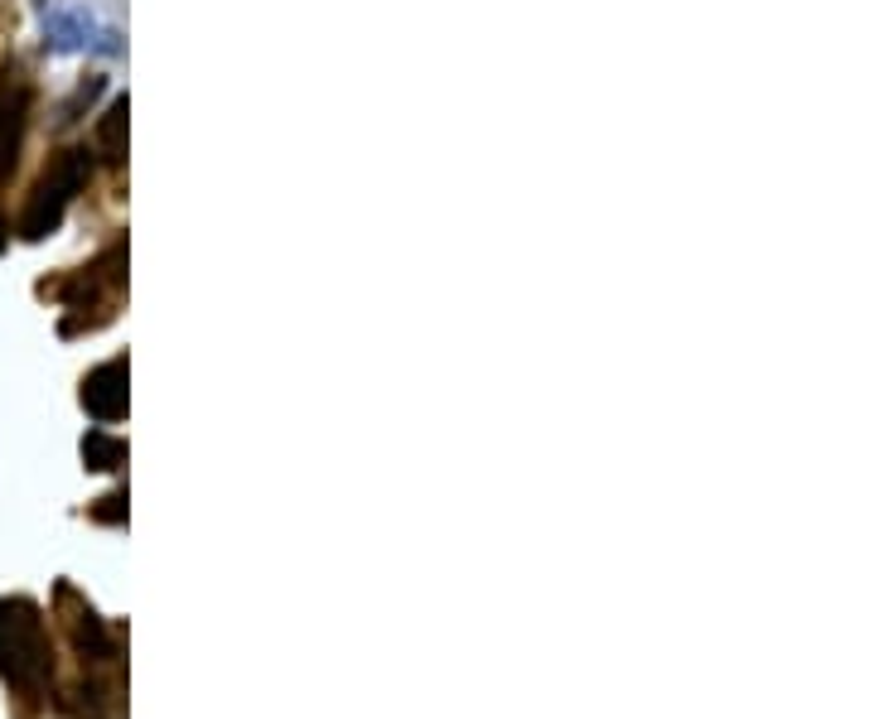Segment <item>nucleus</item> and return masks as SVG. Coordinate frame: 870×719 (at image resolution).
I'll use <instances>...</instances> for the list:
<instances>
[{"label":"nucleus","mask_w":870,"mask_h":719,"mask_svg":"<svg viewBox=\"0 0 870 719\" xmlns=\"http://www.w3.org/2000/svg\"><path fill=\"white\" fill-rule=\"evenodd\" d=\"M83 459H87V468H121L126 464V444L111 440V435H102V430H93L83 440Z\"/></svg>","instance_id":"obj_7"},{"label":"nucleus","mask_w":870,"mask_h":719,"mask_svg":"<svg viewBox=\"0 0 870 719\" xmlns=\"http://www.w3.org/2000/svg\"><path fill=\"white\" fill-rule=\"evenodd\" d=\"M93 522H126V498L121 492L102 498V508H93Z\"/></svg>","instance_id":"obj_9"},{"label":"nucleus","mask_w":870,"mask_h":719,"mask_svg":"<svg viewBox=\"0 0 870 719\" xmlns=\"http://www.w3.org/2000/svg\"><path fill=\"white\" fill-rule=\"evenodd\" d=\"M83 406L102 425L126 415V363H121V357H111V363H102L97 373L83 377Z\"/></svg>","instance_id":"obj_5"},{"label":"nucleus","mask_w":870,"mask_h":719,"mask_svg":"<svg viewBox=\"0 0 870 719\" xmlns=\"http://www.w3.org/2000/svg\"><path fill=\"white\" fill-rule=\"evenodd\" d=\"M83 179H87V155H83V150H63L59 160L44 170L39 184H35V198H29L25 218H20V237H25V242H39L44 232L59 228L63 208H69V198L77 194V188H83Z\"/></svg>","instance_id":"obj_2"},{"label":"nucleus","mask_w":870,"mask_h":719,"mask_svg":"<svg viewBox=\"0 0 870 719\" xmlns=\"http://www.w3.org/2000/svg\"><path fill=\"white\" fill-rule=\"evenodd\" d=\"M59 618H63V633H69L73 651L83 657V667H111V661H117V643H111L107 623L97 618L93 604L77 599L73 584H59Z\"/></svg>","instance_id":"obj_3"},{"label":"nucleus","mask_w":870,"mask_h":719,"mask_svg":"<svg viewBox=\"0 0 870 719\" xmlns=\"http://www.w3.org/2000/svg\"><path fill=\"white\" fill-rule=\"evenodd\" d=\"M0 681L25 700H39L53 681L49 627L35 599H0Z\"/></svg>","instance_id":"obj_1"},{"label":"nucleus","mask_w":870,"mask_h":719,"mask_svg":"<svg viewBox=\"0 0 870 719\" xmlns=\"http://www.w3.org/2000/svg\"><path fill=\"white\" fill-rule=\"evenodd\" d=\"M0 252H5V218H0Z\"/></svg>","instance_id":"obj_10"},{"label":"nucleus","mask_w":870,"mask_h":719,"mask_svg":"<svg viewBox=\"0 0 870 719\" xmlns=\"http://www.w3.org/2000/svg\"><path fill=\"white\" fill-rule=\"evenodd\" d=\"M44 35H49V44H53L59 53H69V49H102V53H121L117 35L97 25V20L87 15V10H63V5L44 10Z\"/></svg>","instance_id":"obj_4"},{"label":"nucleus","mask_w":870,"mask_h":719,"mask_svg":"<svg viewBox=\"0 0 870 719\" xmlns=\"http://www.w3.org/2000/svg\"><path fill=\"white\" fill-rule=\"evenodd\" d=\"M121 131H126V102H117L107 111V121L102 126H97V145H102V150L111 155V160H117L121 155Z\"/></svg>","instance_id":"obj_8"},{"label":"nucleus","mask_w":870,"mask_h":719,"mask_svg":"<svg viewBox=\"0 0 870 719\" xmlns=\"http://www.w3.org/2000/svg\"><path fill=\"white\" fill-rule=\"evenodd\" d=\"M25 107H29V97L20 93V87L0 97V170H10V164H15L20 131H25Z\"/></svg>","instance_id":"obj_6"}]
</instances>
